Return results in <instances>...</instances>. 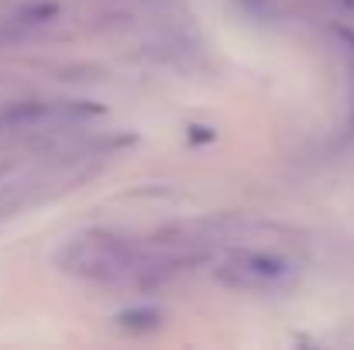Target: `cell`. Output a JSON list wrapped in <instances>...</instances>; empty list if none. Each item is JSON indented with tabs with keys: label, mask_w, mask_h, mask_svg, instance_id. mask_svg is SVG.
<instances>
[{
	"label": "cell",
	"mask_w": 354,
	"mask_h": 350,
	"mask_svg": "<svg viewBox=\"0 0 354 350\" xmlns=\"http://www.w3.org/2000/svg\"><path fill=\"white\" fill-rule=\"evenodd\" d=\"M134 247L127 240H118L111 233H80L59 251V268L73 278L114 285L134 275Z\"/></svg>",
	"instance_id": "obj_1"
},
{
	"label": "cell",
	"mask_w": 354,
	"mask_h": 350,
	"mask_svg": "<svg viewBox=\"0 0 354 350\" xmlns=\"http://www.w3.org/2000/svg\"><path fill=\"white\" fill-rule=\"evenodd\" d=\"M289 271H292V264L286 257H275L265 251H241L217 268V278L231 289H268V285L282 282Z\"/></svg>",
	"instance_id": "obj_2"
}]
</instances>
